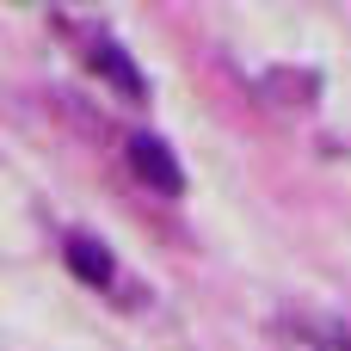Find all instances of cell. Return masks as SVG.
Returning <instances> with one entry per match:
<instances>
[{
  "label": "cell",
  "mask_w": 351,
  "mask_h": 351,
  "mask_svg": "<svg viewBox=\"0 0 351 351\" xmlns=\"http://www.w3.org/2000/svg\"><path fill=\"white\" fill-rule=\"evenodd\" d=\"M130 167H136V179H148L160 197H179V191H185V173H179V160H173V148H167L160 136H130Z\"/></svg>",
  "instance_id": "1"
},
{
  "label": "cell",
  "mask_w": 351,
  "mask_h": 351,
  "mask_svg": "<svg viewBox=\"0 0 351 351\" xmlns=\"http://www.w3.org/2000/svg\"><path fill=\"white\" fill-rule=\"evenodd\" d=\"M68 271H74L80 284H111V271H117V265H111V253H105L99 241L74 234V241H68Z\"/></svg>",
  "instance_id": "3"
},
{
  "label": "cell",
  "mask_w": 351,
  "mask_h": 351,
  "mask_svg": "<svg viewBox=\"0 0 351 351\" xmlns=\"http://www.w3.org/2000/svg\"><path fill=\"white\" fill-rule=\"evenodd\" d=\"M93 68H99L123 99H142V93H148V86H142V74H136V62H130L117 43H99V49H93Z\"/></svg>",
  "instance_id": "2"
}]
</instances>
